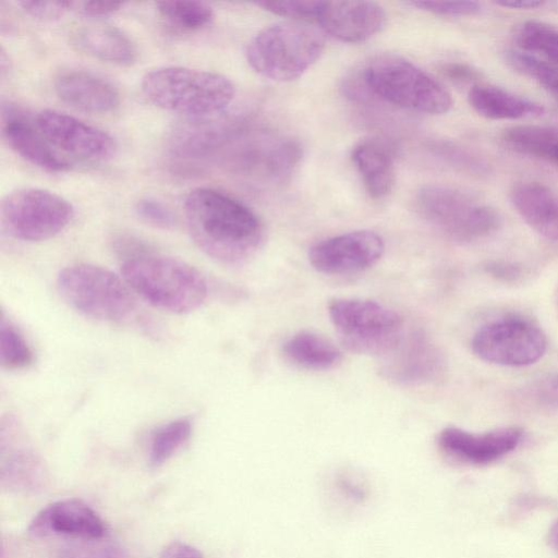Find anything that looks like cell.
<instances>
[{
  "mask_svg": "<svg viewBox=\"0 0 558 558\" xmlns=\"http://www.w3.org/2000/svg\"><path fill=\"white\" fill-rule=\"evenodd\" d=\"M189 233L209 257L236 264L250 257L263 238V227L246 205L210 187H196L184 199Z\"/></svg>",
  "mask_w": 558,
  "mask_h": 558,
  "instance_id": "cell-1",
  "label": "cell"
},
{
  "mask_svg": "<svg viewBox=\"0 0 558 558\" xmlns=\"http://www.w3.org/2000/svg\"><path fill=\"white\" fill-rule=\"evenodd\" d=\"M121 274L132 291L170 313H191L202 306L207 296L202 274L179 258L149 252L123 260Z\"/></svg>",
  "mask_w": 558,
  "mask_h": 558,
  "instance_id": "cell-2",
  "label": "cell"
},
{
  "mask_svg": "<svg viewBox=\"0 0 558 558\" xmlns=\"http://www.w3.org/2000/svg\"><path fill=\"white\" fill-rule=\"evenodd\" d=\"M141 87L159 108L192 117L221 112L235 94L233 83L222 74L174 65L147 72Z\"/></svg>",
  "mask_w": 558,
  "mask_h": 558,
  "instance_id": "cell-3",
  "label": "cell"
},
{
  "mask_svg": "<svg viewBox=\"0 0 558 558\" xmlns=\"http://www.w3.org/2000/svg\"><path fill=\"white\" fill-rule=\"evenodd\" d=\"M325 49L323 34L306 23L280 22L258 32L246 47V60L259 75L277 82L302 76Z\"/></svg>",
  "mask_w": 558,
  "mask_h": 558,
  "instance_id": "cell-4",
  "label": "cell"
},
{
  "mask_svg": "<svg viewBox=\"0 0 558 558\" xmlns=\"http://www.w3.org/2000/svg\"><path fill=\"white\" fill-rule=\"evenodd\" d=\"M359 71L368 95L386 102L427 114H444L452 107L440 82L401 57L378 56Z\"/></svg>",
  "mask_w": 558,
  "mask_h": 558,
  "instance_id": "cell-5",
  "label": "cell"
},
{
  "mask_svg": "<svg viewBox=\"0 0 558 558\" xmlns=\"http://www.w3.org/2000/svg\"><path fill=\"white\" fill-rule=\"evenodd\" d=\"M416 206L428 223L459 243L485 240L502 225L494 207L451 186H423L417 193Z\"/></svg>",
  "mask_w": 558,
  "mask_h": 558,
  "instance_id": "cell-6",
  "label": "cell"
},
{
  "mask_svg": "<svg viewBox=\"0 0 558 558\" xmlns=\"http://www.w3.org/2000/svg\"><path fill=\"white\" fill-rule=\"evenodd\" d=\"M57 290L71 307L98 320L122 323L136 308L128 283L96 265L74 264L63 268L57 277Z\"/></svg>",
  "mask_w": 558,
  "mask_h": 558,
  "instance_id": "cell-7",
  "label": "cell"
},
{
  "mask_svg": "<svg viewBox=\"0 0 558 558\" xmlns=\"http://www.w3.org/2000/svg\"><path fill=\"white\" fill-rule=\"evenodd\" d=\"M328 315L340 342L353 353L386 356L404 336L399 314L372 300L335 299Z\"/></svg>",
  "mask_w": 558,
  "mask_h": 558,
  "instance_id": "cell-8",
  "label": "cell"
},
{
  "mask_svg": "<svg viewBox=\"0 0 558 558\" xmlns=\"http://www.w3.org/2000/svg\"><path fill=\"white\" fill-rule=\"evenodd\" d=\"M74 210L62 196L38 187H23L1 202V218L11 235L22 241L48 240L71 221Z\"/></svg>",
  "mask_w": 558,
  "mask_h": 558,
  "instance_id": "cell-9",
  "label": "cell"
},
{
  "mask_svg": "<svg viewBox=\"0 0 558 558\" xmlns=\"http://www.w3.org/2000/svg\"><path fill=\"white\" fill-rule=\"evenodd\" d=\"M474 354L488 363L521 367L537 362L547 349L543 330L530 320L508 317L483 326L472 339Z\"/></svg>",
  "mask_w": 558,
  "mask_h": 558,
  "instance_id": "cell-10",
  "label": "cell"
},
{
  "mask_svg": "<svg viewBox=\"0 0 558 558\" xmlns=\"http://www.w3.org/2000/svg\"><path fill=\"white\" fill-rule=\"evenodd\" d=\"M385 251L383 238L371 230H357L316 243L308 252L311 265L326 275H345L375 265Z\"/></svg>",
  "mask_w": 558,
  "mask_h": 558,
  "instance_id": "cell-11",
  "label": "cell"
},
{
  "mask_svg": "<svg viewBox=\"0 0 558 558\" xmlns=\"http://www.w3.org/2000/svg\"><path fill=\"white\" fill-rule=\"evenodd\" d=\"M35 123L52 146L71 155L107 160L117 151V143L111 135L64 112L43 110L36 116Z\"/></svg>",
  "mask_w": 558,
  "mask_h": 558,
  "instance_id": "cell-12",
  "label": "cell"
},
{
  "mask_svg": "<svg viewBox=\"0 0 558 558\" xmlns=\"http://www.w3.org/2000/svg\"><path fill=\"white\" fill-rule=\"evenodd\" d=\"M36 537L69 536L84 541L101 539L107 526L99 514L81 499L53 501L39 510L27 527Z\"/></svg>",
  "mask_w": 558,
  "mask_h": 558,
  "instance_id": "cell-13",
  "label": "cell"
},
{
  "mask_svg": "<svg viewBox=\"0 0 558 558\" xmlns=\"http://www.w3.org/2000/svg\"><path fill=\"white\" fill-rule=\"evenodd\" d=\"M519 427H502L485 433H472L458 427H446L438 436V445L449 457L468 464L486 465L512 452L522 441Z\"/></svg>",
  "mask_w": 558,
  "mask_h": 558,
  "instance_id": "cell-14",
  "label": "cell"
},
{
  "mask_svg": "<svg viewBox=\"0 0 558 558\" xmlns=\"http://www.w3.org/2000/svg\"><path fill=\"white\" fill-rule=\"evenodd\" d=\"M381 367L385 378L400 385H424L439 378L445 360L439 349L423 333L402 338Z\"/></svg>",
  "mask_w": 558,
  "mask_h": 558,
  "instance_id": "cell-15",
  "label": "cell"
},
{
  "mask_svg": "<svg viewBox=\"0 0 558 558\" xmlns=\"http://www.w3.org/2000/svg\"><path fill=\"white\" fill-rule=\"evenodd\" d=\"M316 21L340 41L362 43L383 29L386 13L369 1H323Z\"/></svg>",
  "mask_w": 558,
  "mask_h": 558,
  "instance_id": "cell-16",
  "label": "cell"
},
{
  "mask_svg": "<svg viewBox=\"0 0 558 558\" xmlns=\"http://www.w3.org/2000/svg\"><path fill=\"white\" fill-rule=\"evenodd\" d=\"M53 88L63 102L85 112H109L120 102V94L110 81L81 69L59 72Z\"/></svg>",
  "mask_w": 558,
  "mask_h": 558,
  "instance_id": "cell-17",
  "label": "cell"
},
{
  "mask_svg": "<svg viewBox=\"0 0 558 558\" xmlns=\"http://www.w3.org/2000/svg\"><path fill=\"white\" fill-rule=\"evenodd\" d=\"M510 202L536 233L558 242V193L535 181H521L510 190Z\"/></svg>",
  "mask_w": 558,
  "mask_h": 558,
  "instance_id": "cell-18",
  "label": "cell"
},
{
  "mask_svg": "<svg viewBox=\"0 0 558 558\" xmlns=\"http://www.w3.org/2000/svg\"><path fill=\"white\" fill-rule=\"evenodd\" d=\"M2 132L10 147L32 165L50 172H62L70 163L62 158L45 136L14 109H2Z\"/></svg>",
  "mask_w": 558,
  "mask_h": 558,
  "instance_id": "cell-19",
  "label": "cell"
},
{
  "mask_svg": "<svg viewBox=\"0 0 558 558\" xmlns=\"http://www.w3.org/2000/svg\"><path fill=\"white\" fill-rule=\"evenodd\" d=\"M73 45L83 52L118 65H132L137 60V49L121 29L90 23L76 27L71 35Z\"/></svg>",
  "mask_w": 558,
  "mask_h": 558,
  "instance_id": "cell-20",
  "label": "cell"
},
{
  "mask_svg": "<svg viewBox=\"0 0 558 558\" xmlns=\"http://www.w3.org/2000/svg\"><path fill=\"white\" fill-rule=\"evenodd\" d=\"M468 98L473 110L488 120H519L544 113L538 102L495 85L478 83L470 88Z\"/></svg>",
  "mask_w": 558,
  "mask_h": 558,
  "instance_id": "cell-21",
  "label": "cell"
},
{
  "mask_svg": "<svg viewBox=\"0 0 558 558\" xmlns=\"http://www.w3.org/2000/svg\"><path fill=\"white\" fill-rule=\"evenodd\" d=\"M352 160L369 196L383 198L391 192L395 184L393 160L384 145L362 142L353 148Z\"/></svg>",
  "mask_w": 558,
  "mask_h": 558,
  "instance_id": "cell-22",
  "label": "cell"
},
{
  "mask_svg": "<svg viewBox=\"0 0 558 558\" xmlns=\"http://www.w3.org/2000/svg\"><path fill=\"white\" fill-rule=\"evenodd\" d=\"M511 151L558 168V131L542 125H514L501 134Z\"/></svg>",
  "mask_w": 558,
  "mask_h": 558,
  "instance_id": "cell-23",
  "label": "cell"
},
{
  "mask_svg": "<svg viewBox=\"0 0 558 558\" xmlns=\"http://www.w3.org/2000/svg\"><path fill=\"white\" fill-rule=\"evenodd\" d=\"M282 350L294 364L310 369H329L341 361L339 349L312 331L293 335L284 342Z\"/></svg>",
  "mask_w": 558,
  "mask_h": 558,
  "instance_id": "cell-24",
  "label": "cell"
},
{
  "mask_svg": "<svg viewBox=\"0 0 558 558\" xmlns=\"http://www.w3.org/2000/svg\"><path fill=\"white\" fill-rule=\"evenodd\" d=\"M513 40L520 51L541 54L558 66V28L547 23L530 20L518 24Z\"/></svg>",
  "mask_w": 558,
  "mask_h": 558,
  "instance_id": "cell-25",
  "label": "cell"
},
{
  "mask_svg": "<svg viewBox=\"0 0 558 558\" xmlns=\"http://www.w3.org/2000/svg\"><path fill=\"white\" fill-rule=\"evenodd\" d=\"M192 423L186 417L172 420L157 427L149 440L148 461L154 468L167 462L190 438Z\"/></svg>",
  "mask_w": 558,
  "mask_h": 558,
  "instance_id": "cell-26",
  "label": "cell"
},
{
  "mask_svg": "<svg viewBox=\"0 0 558 558\" xmlns=\"http://www.w3.org/2000/svg\"><path fill=\"white\" fill-rule=\"evenodd\" d=\"M159 14L178 28L198 31L214 19V11L202 1H159L156 3Z\"/></svg>",
  "mask_w": 558,
  "mask_h": 558,
  "instance_id": "cell-27",
  "label": "cell"
},
{
  "mask_svg": "<svg viewBox=\"0 0 558 558\" xmlns=\"http://www.w3.org/2000/svg\"><path fill=\"white\" fill-rule=\"evenodd\" d=\"M509 64L522 75L532 78L558 102V66L520 50L507 52Z\"/></svg>",
  "mask_w": 558,
  "mask_h": 558,
  "instance_id": "cell-28",
  "label": "cell"
},
{
  "mask_svg": "<svg viewBox=\"0 0 558 558\" xmlns=\"http://www.w3.org/2000/svg\"><path fill=\"white\" fill-rule=\"evenodd\" d=\"M34 362V352L20 330L2 315L0 320V363L8 369H22Z\"/></svg>",
  "mask_w": 558,
  "mask_h": 558,
  "instance_id": "cell-29",
  "label": "cell"
},
{
  "mask_svg": "<svg viewBox=\"0 0 558 558\" xmlns=\"http://www.w3.org/2000/svg\"><path fill=\"white\" fill-rule=\"evenodd\" d=\"M27 451H15L8 461H2V476L7 474L10 482L23 485L26 488H33L36 485V477L38 476L36 461Z\"/></svg>",
  "mask_w": 558,
  "mask_h": 558,
  "instance_id": "cell-30",
  "label": "cell"
},
{
  "mask_svg": "<svg viewBox=\"0 0 558 558\" xmlns=\"http://www.w3.org/2000/svg\"><path fill=\"white\" fill-rule=\"evenodd\" d=\"M323 1L317 0H281V1H259L257 5L263 9L286 17L294 20L317 19Z\"/></svg>",
  "mask_w": 558,
  "mask_h": 558,
  "instance_id": "cell-31",
  "label": "cell"
},
{
  "mask_svg": "<svg viewBox=\"0 0 558 558\" xmlns=\"http://www.w3.org/2000/svg\"><path fill=\"white\" fill-rule=\"evenodd\" d=\"M134 211L138 219L154 228L170 230L177 226V217L163 203L154 198H141Z\"/></svg>",
  "mask_w": 558,
  "mask_h": 558,
  "instance_id": "cell-32",
  "label": "cell"
},
{
  "mask_svg": "<svg viewBox=\"0 0 558 558\" xmlns=\"http://www.w3.org/2000/svg\"><path fill=\"white\" fill-rule=\"evenodd\" d=\"M58 558H128L124 550L111 543H100L99 539L64 547Z\"/></svg>",
  "mask_w": 558,
  "mask_h": 558,
  "instance_id": "cell-33",
  "label": "cell"
},
{
  "mask_svg": "<svg viewBox=\"0 0 558 558\" xmlns=\"http://www.w3.org/2000/svg\"><path fill=\"white\" fill-rule=\"evenodd\" d=\"M413 7L444 16H473L482 11L476 1H413Z\"/></svg>",
  "mask_w": 558,
  "mask_h": 558,
  "instance_id": "cell-34",
  "label": "cell"
},
{
  "mask_svg": "<svg viewBox=\"0 0 558 558\" xmlns=\"http://www.w3.org/2000/svg\"><path fill=\"white\" fill-rule=\"evenodd\" d=\"M75 2L71 1H32L23 0L17 4L34 19L53 21L68 12Z\"/></svg>",
  "mask_w": 558,
  "mask_h": 558,
  "instance_id": "cell-35",
  "label": "cell"
},
{
  "mask_svg": "<svg viewBox=\"0 0 558 558\" xmlns=\"http://www.w3.org/2000/svg\"><path fill=\"white\" fill-rule=\"evenodd\" d=\"M532 398L543 407L558 408V374L538 380L532 388Z\"/></svg>",
  "mask_w": 558,
  "mask_h": 558,
  "instance_id": "cell-36",
  "label": "cell"
},
{
  "mask_svg": "<svg viewBox=\"0 0 558 558\" xmlns=\"http://www.w3.org/2000/svg\"><path fill=\"white\" fill-rule=\"evenodd\" d=\"M441 72L448 80L456 84H472V86L478 84L481 73L475 68L461 63V62H449L441 66Z\"/></svg>",
  "mask_w": 558,
  "mask_h": 558,
  "instance_id": "cell-37",
  "label": "cell"
},
{
  "mask_svg": "<svg viewBox=\"0 0 558 558\" xmlns=\"http://www.w3.org/2000/svg\"><path fill=\"white\" fill-rule=\"evenodd\" d=\"M485 271L492 277L501 281H515L521 277L522 269L520 266L505 260H494L485 265Z\"/></svg>",
  "mask_w": 558,
  "mask_h": 558,
  "instance_id": "cell-38",
  "label": "cell"
},
{
  "mask_svg": "<svg viewBox=\"0 0 558 558\" xmlns=\"http://www.w3.org/2000/svg\"><path fill=\"white\" fill-rule=\"evenodd\" d=\"M122 5L114 1H85L78 3L80 12L86 16H104L116 12Z\"/></svg>",
  "mask_w": 558,
  "mask_h": 558,
  "instance_id": "cell-39",
  "label": "cell"
},
{
  "mask_svg": "<svg viewBox=\"0 0 558 558\" xmlns=\"http://www.w3.org/2000/svg\"><path fill=\"white\" fill-rule=\"evenodd\" d=\"M160 558H204L203 554L192 545L182 542H172L167 545Z\"/></svg>",
  "mask_w": 558,
  "mask_h": 558,
  "instance_id": "cell-40",
  "label": "cell"
},
{
  "mask_svg": "<svg viewBox=\"0 0 558 558\" xmlns=\"http://www.w3.org/2000/svg\"><path fill=\"white\" fill-rule=\"evenodd\" d=\"M497 5L510 9H536L543 7L545 1L541 0H504L496 2Z\"/></svg>",
  "mask_w": 558,
  "mask_h": 558,
  "instance_id": "cell-41",
  "label": "cell"
},
{
  "mask_svg": "<svg viewBox=\"0 0 558 558\" xmlns=\"http://www.w3.org/2000/svg\"><path fill=\"white\" fill-rule=\"evenodd\" d=\"M340 487L347 493L348 496L354 499H361L364 496L363 488L351 481L342 480Z\"/></svg>",
  "mask_w": 558,
  "mask_h": 558,
  "instance_id": "cell-42",
  "label": "cell"
},
{
  "mask_svg": "<svg viewBox=\"0 0 558 558\" xmlns=\"http://www.w3.org/2000/svg\"><path fill=\"white\" fill-rule=\"evenodd\" d=\"M549 543L558 551V518L549 529Z\"/></svg>",
  "mask_w": 558,
  "mask_h": 558,
  "instance_id": "cell-43",
  "label": "cell"
},
{
  "mask_svg": "<svg viewBox=\"0 0 558 558\" xmlns=\"http://www.w3.org/2000/svg\"><path fill=\"white\" fill-rule=\"evenodd\" d=\"M0 60L1 76L4 77L10 70V60L3 47H1Z\"/></svg>",
  "mask_w": 558,
  "mask_h": 558,
  "instance_id": "cell-44",
  "label": "cell"
}]
</instances>
